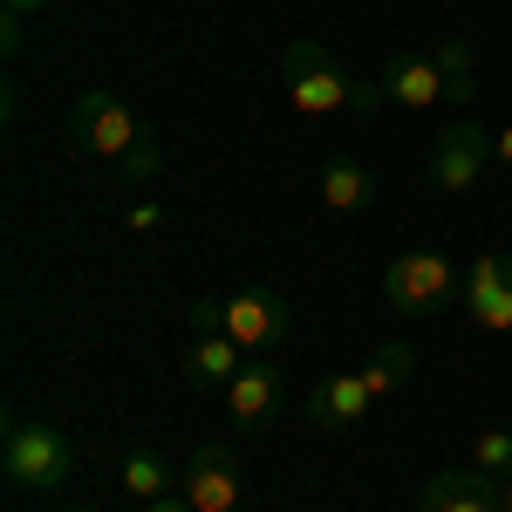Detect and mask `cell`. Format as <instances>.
I'll return each instance as SVG.
<instances>
[{"label": "cell", "instance_id": "cell-15", "mask_svg": "<svg viewBox=\"0 0 512 512\" xmlns=\"http://www.w3.org/2000/svg\"><path fill=\"white\" fill-rule=\"evenodd\" d=\"M431 62H437V76H444V103H478V62H472V41L444 35V41L431 48Z\"/></svg>", "mask_w": 512, "mask_h": 512}, {"label": "cell", "instance_id": "cell-18", "mask_svg": "<svg viewBox=\"0 0 512 512\" xmlns=\"http://www.w3.org/2000/svg\"><path fill=\"white\" fill-rule=\"evenodd\" d=\"M472 465H478V472H492V478H512V431H478Z\"/></svg>", "mask_w": 512, "mask_h": 512}, {"label": "cell", "instance_id": "cell-9", "mask_svg": "<svg viewBox=\"0 0 512 512\" xmlns=\"http://www.w3.org/2000/svg\"><path fill=\"white\" fill-rule=\"evenodd\" d=\"M465 301H472L478 328H492V335L512 328V260L506 253H478L472 280H465Z\"/></svg>", "mask_w": 512, "mask_h": 512}, {"label": "cell", "instance_id": "cell-16", "mask_svg": "<svg viewBox=\"0 0 512 512\" xmlns=\"http://www.w3.org/2000/svg\"><path fill=\"white\" fill-rule=\"evenodd\" d=\"M410 369H417V349L410 342H390V349L369 355V369H362V383H369V396H390L410 383Z\"/></svg>", "mask_w": 512, "mask_h": 512}, {"label": "cell", "instance_id": "cell-23", "mask_svg": "<svg viewBox=\"0 0 512 512\" xmlns=\"http://www.w3.org/2000/svg\"><path fill=\"white\" fill-rule=\"evenodd\" d=\"M492 158L512 164V123H506V130H492Z\"/></svg>", "mask_w": 512, "mask_h": 512}, {"label": "cell", "instance_id": "cell-3", "mask_svg": "<svg viewBox=\"0 0 512 512\" xmlns=\"http://www.w3.org/2000/svg\"><path fill=\"white\" fill-rule=\"evenodd\" d=\"M69 137H76V151H89V158L123 164L144 144V123L130 117V103H123L117 89H89L76 110H69Z\"/></svg>", "mask_w": 512, "mask_h": 512}, {"label": "cell", "instance_id": "cell-24", "mask_svg": "<svg viewBox=\"0 0 512 512\" xmlns=\"http://www.w3.org/2000/svg\"><path fill=\"white\" fill-rule=\"evenodd\" d=\"M7 14H41V7H55V0H0Z\"/></svg>", "mask_w": 512, "mask_h": 512}, {"label": "cell", "instance_id": "cell-11", "mask_svg": "<svg viewBox=\"0 0 512 512\" xmlns=\"http://www.w3.org/2000/svg\"><path fill=\"white\" fill-rule=\"evenodd\" d=\"M239 369H246V349H239L226 328L192 335V349H185V383H192V390H226Z\"/></svg>", "mask_w": 512, "mask_h": 512}, {"label": "cell", "instance_id": "cell-1", "mask_svg": "<svg viewBox=\"0 0 512 512\" xmlns=\"http://www.w3.org/2000/svg\"><path fill=\"white\" fill-rule=\"evenodd\" d=\"M280 76H287V103L301 117H342L355 103V76L335 62L328 41H287L280 48Z\"/></svg>", "mask_w": 512, "mask_h": 512}, {"label": "cell", "instance_id": "cell-8", "mask_svg": "<svg viewBox=\"0 0 512 512\" xmlns=\"http://www.w3.org/2000/svg\"><path fill=\"white\" fill-rule=\"evenodd\" d=\"M417 512H499V478L492 472H437L417 492Z\"/></svg>", "mask_w": 512, "mask_h": 512}, {"label": "cell", "instance_id": "cell-22", "mask_svg": "<svg viewBox=\"0 0 512 512\" xmlns=\"http://www.w3.org/2000/svg\"><path fill=\"white\" fill-rule=\"evenodd\" d=\"M158 226H164L158 205H137V212H130V233H158Z\"/></svg>", "mask_w": 512, "mask_h": 512}, {"label": "cell", "instance_id": "cell-6", "mask_svg": "<svg viewBox=\"0 0 512 512\" xmlns=\"http://www.w3.org/2000/svg\"><path fill=\"white\" fill-rule=\"evenodd\" d=\"M485 164H492V130L465 117V123H451V130L437 137V151H431V185H437V192H472Z\"/></svg>", "mask_w": 512, "mask_h": 512}, {"label": "cell", "instance_id": "cell-14", "mask_svg": "<svg viewBox=\"0 0 512 512\" xmlns=\"http://www.w3.org/2000/svg\"><path fill=\"white\" fill-rule=\"evenodd\" d=\"M376 198V171L355 158H328L321 164V205L335 212V219H349V212H362Z\"/></svg>", "mask_w": 512, "mask_h": 512}, {"label": "cell", "instance_id": "cell-13", "mask_svg": "<svg viewBox=\"0 0 512 512\" xmlns=\"http://www.w3.org/2000/svg\"><path fill=\"white\" fill-rule=\"evenodd\" d=\"M383 96L403 110H431V103H444V76H437L431 55H396L390 76H383Z\"/></svg>", "mask_w": 512, "mask_h": 512}, {"label": "cell", "instance_id": "cell-25", "mask_svg": "<svg viewBox=\"0 0 512 512\" xmlns=\"http://www.w3.org/2000/svg\"><path fill=\"white\" fill-rule=\"evenodd\" d=\"M144 512H192V506H185V499H171V492H164V499H151V506H144Z\"/></svg>", "mask_w": 512, "mask_h": 512}, {"label": "cell", "instance_id": "cell-4", "mask_svg": "<svg viewBox=\"0 0 512 512\" xmlns=\"http://www.w3.org/2000/svg\"><path fill=\"white\" fill-rule=\"evenodd\" d=\"M451 287H458V267L444 253H396L390 267H383V294L403 315H437L451 301Z\"/></svg>", "mask_w": 512, "mask_h": 512}, {"label": "cell", "instance_id": "cell-12", "mask_svg": "<svg viewBox=\"0 0 512 512\" xmlns=\"http://www.w3.org/2000/svg\"><path fill=\"white\" fill-rule=\"evenodd\" d=\"M369 383H362V369L355 376H321L315 396H308V417H315L321 431H349V424H362L369 417Z\"/></svg>", "mask_w": 512, "mask_h": 512}, {"label": "cell", "instance_id": "cell-5", "mask_svg": "<svg viewBox=\"0 0 512 512\" xmlns=\"http://www.w3.org/2000/svg\"><path fill=\"white\" fill-rule=\"evenodd\" d=\"M219 328H226L246 355H267V349L287 342L294 315H287V301H280L274 287H239L233 301H226V315H219Z\"/></svg>", "mask_w": 512, "mask_h": 512}, {"label": "cell", "instance_id": "cell-10", "mask_svg": "<svg viewBox=\"0 0 512 512\" xmlns=\"http://www.w3.org/2000/svg\"><path fill=\"white\" fill-rule=\"evenodd\" d=\"M226 417H233L239 431H267L280 417V376L267 362H246L233 383H226Z\"/></svg>", "mask_w": 512, "mask_h": 512}, {"label": "cell", "instance_id": "cell-19", "mask_svg": "<svg viewBox=\"0 0 512 512\" xmlns=\"http://www.w3.org/2000/svg\"><path fill=\"white\" fill-rule=\"evenodd\" d=\"M164 171V151H158V137H144L130 158H123V178H158Z\"/></svg>", "mask_w": 512, "mask_h": 512}, {"label": "cell", "instance_id": "cell-7", "mask_svg": "<svg viewBox=\"0 0 512 512\" xmlns=\"http://www.w3.org/2000/svg\"><path fill=\"white\" fill-rule=\"evenodd\" d=\"M192 512H239V458L226 444H198L192 465H185V492Z\"/></svg>", "mask_w": 512, "mask_h": 512}, {"label": "cell", "instance_id": "cell-17", "mask_svg": "<svg viewBox=\"0 0 512 512\" xmlns=\"http://www.w3.org/2000/svg\"><path fill=\"white\" fill-rule=\"evenodd\" d=\"M123 492H130L137 506H151V499L171 492V472H164L158 451H130V458H123Z\"/></svg>", "mask_w": 512, "mask_h": 512}, {"label": "cell", "instance_id": "cell-21", "mask_svg": "<svg viewBox=\"0 0 512 512\" xmlns=\"http://www.w3.org/2000/svg\"><path fill=\"white\" fill-rule=\"evenodd\" d=\"M0 55H21V14H0Z\"/></svg>", "mask_w": 512, "mask_h": 512}, {"label": "cell", "instance_id": "cell-20", "mask_svg": "<svg viewBox=\"0 0 512 512\" xmlns=\"http://www.w3.org/2000/svg\"><path fill=\"white\" fill-rule=\"evenodd\" d=\"M390 96H383V82H355V103H349V117H376Z\"/></svg>", "mask_w": 512, "mask_h": 512}, {"label": "cell", "instance_id": "cell-26", "mask_svg": "<svg viewBox=\"0 0 512 512\" xmlns=\"http://www.w3.org/2000/svg\"><path fill=\"white\" fill-rule=\"evenodd\" d=\"M499 512H512V478H499Z\"/></svg>", "mask_w": 512, "mask_h": 512}, {"label": "cell", "instance_id": "cell-2", "mask_svg": "<svg viewBox=\"0 0 512 512\" xmlns=\"http://www.w3.org/2000/svg\"><path fill=\"white\" fill-rule=\"evenodd\" d=\"M0 465H7V478L21 492H62L69 472H76V451H69V437L55 431V424H14Z\"/></svg>", "mask_w": 512, "mask_h": 512}]
</instances>
